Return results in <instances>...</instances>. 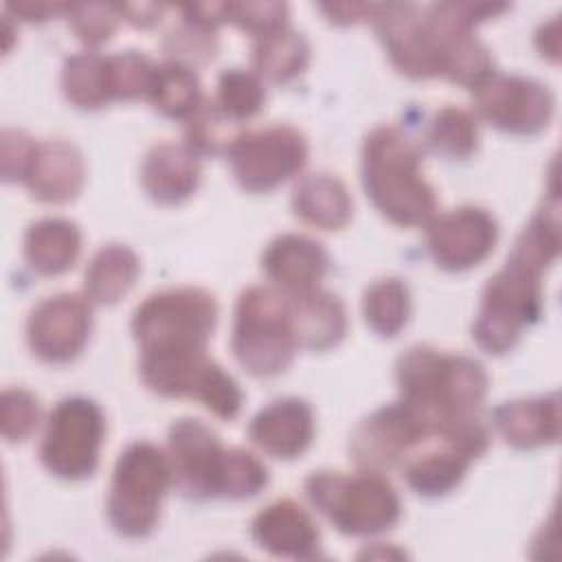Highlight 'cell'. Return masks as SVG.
I'll use <instances>...</instances> for the list:
<instances>
[{
	"mask_svg": "<svg viewBox=\"0 0 562 562\" xmlns=\"http://www.w3.org/2000/svg\"><path fill=\"white\" fill-rule=\"evenodd\" d=\"M560 250L558 198L520 231L505 266L483 288L472 325L474 342L494 356L507 353L542 312V272Z\"/></svg>",
	"mask_w": 562,
	"mask_h": 562,
	"instance_id": "6da1fadb",
	"label": "cell"
},
{
	"mask_svg": "<svg viewBox=\"0 0 562 562\" xmlns=\"http://www.w3.org/2000/svg\"><path fill=\"white\" fill-rule=\"evenodd\" d=\"M362 187L373 206L397 226H422L437 211L435 189L422 173V149L395 125H380L364 138Z\"/></svg>",
	"mask_w": 562,
	"mask_h": 562,
	"instance_id": "7a4b0ae2",
	"label": "cell"
},
{
	"mask_svg": "<svg viewBox=\"0 0 562 562\" xmlns=\"http://www.w3.org/2000/svg\"><path fill=\"white\" fill-rule=\"evenodd\" d=\"M400 397L439 415L474 413L487 391L485 367L461 353L413 345L395 362Z\"/></svg>",
	"mask_w": 562,
	"mask_h": 562,
	"instance_id": "3957f363",
	"label": "cell"
},
{
	"mask_svg": "<svg viewBox=\"0 0 562 562\" xmlns=\"http://www.w3.org/2000/svg\"><path fill=\"white\" fill-rule=\"evenodd\" d=\"M288 294L270 285L246 288L235 305L231 349L255 378L283 373L296 353Z\"/></svg>",
	"mask_w": 562,
	"mask_h": 562,
	"instance_id": "277c9868",
	"label": "cell"
},
{
	"mask_svg": "<svg viewBox=\"0 0 562 562\" xmlns=\"http://www.w3.org/2000/svg\"><path fill=\"white\" fill-rule=\"evenodd\" d=\"M305 494L340 533L375 536L391 529L402 514L395 487L373 470L345 474L318 470L305 479Z\"/></svg>",
	"mask_w": 562,
	"mask_h": 562,
	"instance_id": "5b68a950",
	"label": "cell"
},
{
	"mask_svg": "<svg viewBox=\"0 0 562 562\" xmlns=\"http://www.w3.org/2000/svg\"><path fill=\"white\" fill-rule=\"evenodd\" d=\"M215 321V296L180 285L149 294L134 312L132 331L140 353H191L206 351Z\"/></svg>",
	"mask_w": 562,
	"mask_h": 562,
	"instance_id": "8992f818",
	"label": "cell"
},
{
	"mask_svg": "<svg viewBox=\"0 0 562 562\" xmlns=\"http://www.w3.org/2000/svg\"><path fill=\"white\" fill-rule=\"evenodd\" d=\"M173 483L169 457L149 441L130 443L116 459L108 520L116 533L127 538L147 536L160 516V501Z\"/></svg>",
	"mask_w": 562,
	"mask_h": 562,
	"instance_id": "52a82bcc",
	"label": "cell"
},
{
	"mask_svg": "<svg viewBox=\"0 0 562 562\" xmlns=\"http://www.w3.org/2000/svg\"><path fill=\"white\" fill-rule=\"evenodd\" d=\"M465 415H439L400 397L356 426L349 452L360 468L382 472L400 465L422 443L446 435Z\"/></svg>",
	"mask_w": 562,
	"mask_h": 562,
	"instance_id": "ba28073f",
	"label": "cell"
},
{
	"mask_svg": "<svg viewBox=\"0 0 562 562\" xmlns=\"http://www.w3.org/2000/svg\"><path fill=\"white\" fill-rule=\"evenodd\" d=\"M103 437L105 417L99 404L81 395L64 397L46 419L40 459L59 479H86L97 470Z\"/></svg>",
	"mask_w": 562,
	"mask_h": 562,
	"instance_id": "9c48e42d",
	"label": "cell"
},
{
	"mask_svg": "<svg viewBox=\"0 0 562 562\" xmlns=\"http://www.w3.org/2000/svg\"><path fill=\"white\" fill-rule=\"evenodd\" d=\"M226 156L241 189L266 193L305 167L307 140L290 125H268L239 132Z\"/></svg>",
	"mask_w": 562,
	"mask_h": 562,
	"instance_id": "30bf717a",
	"label": "cell"
},
{
	"mask_svg": "<svg viewBox=\"0 0 562 562\" xmlns=\"http://www.w3.org/2000/svg\"><path fill=\"white\" fill-rule=\"evenodd\" d=\"M231 448L200 419L182 417L171 424L167 457L173 485L189 498L224 496Z\"/></svg>",
	"mask_w": 562,
	"mask_h": 562,
	"instance_id": "8fae6325",
	"label": "cell"
},
{
	"mask_svg": "<svg viewBox=\"0 0 562 562\" xmlns=\"http://www.w3.org/2000/svg\"><path fill=\"white\" fill-rule=\"evenodd\" d=\"M472 94L479 116L509 134H538L553 116L551 90L527 77L494 72Z\"/></svg>",
	"mask_w": 562,
	"mask_h": 562,
	"instance_id": "7c38bea8",
	"label": "cell"
},
{
	"mask_svg": "<svg viewBox=\"0 0 562 562\" xmlns=\"http://www.w3.org/2000/svg\"><path fill=\"white\" fill-rule=\"evenodd\" d=\"M92 329V307L88 296L59 292L40 301L26 318V340L31 351L53 364L70 362L81 353Z\"/></svg>",
	"mask_w": 562,
	"mask_h": 562,
	"instance_id": "4fadbf2b",
	"label": "cell"
},
{
	"mask_svg": "<svg viewBox=\"0 0 562 562\" xmlns=\"http://www.w3.org/2000/svg\"><path fill=\"white\" fill-rule=\"evenodd\" d=\"M498 239L496 220L481 206L463 204L426 222V246L435 263L450 272L481 263Z\"/></svg>",
	"mask_w": 562,
	"mask_h": 562,
	"instance_id": "5bb4252c",
	"label": "cell"
},
{
	"mask_svg": "<svg viewBox=\"0 0 562 562\" xmlns=\"http://www.w3.org/2000/svg\"><path fill=\"white\" fill-rule=\"evenodd\" d=\"M369 22L402 75L413 79L439 77V50L424 9L397 2L373 4Z\"/></svg>",
	"mask_w": 562,
	"mask_h": 562,
	"instance_id": "9a60e30c",
	"label": "cell"
},
{
	"mask_svg": "<svg viewBox=\"0 0 562 562\" xmlns=\"http://www.w3.org/2000/svg\"><path fill=\"white\" fill-rule=\"evenodd\" d=\"M255 542L272 555L312 560L321 551V531L312 516L294 501L281 498L252 518Z\"/></svg>",
	"mask_w": 562,
	"mask_h": 562,
	"instance_id": "2e32d148",
	"label": "cell"
},
{
	"mask_svg": "<svg viewBox=\"0 0 562 562\" xmlns=\"http://www.w3.org/2000/svg\"><path fill=\"white\" fill-rule=\"evenodd\" d=\"M248 437L270 457L294 459L312 443V406L301 397L274 400L250 419Z\"/></svg>",
	"mask_w": 562,
	"mask_h": 562,
	"instance_id": "e0dca14e",
	"label": "cell"
},
{
	"mask_svg": "<svg viewBox=\"0 0 562 562\" xmlns=\"http://www.w3.org/2000/svg\"><path fill=\"white\" fill-rule=\"evenodd\" d=\"M327 263L329 257L323 244L296 233L274 237L261 257L263 272L285 294L318 288L327 272Z\"/></svg>",
	"mask_w": 562,
	"mask_h": 562,
	"instance_id": "ac0fdd59",
	"label": "cell"
},
{
	"mask_svg": "<svg viewBox=\"0 0 562 562\" xmlns=\"http://www.w3.org/2000/svg\"><path fill=\"white\" fill-rule=\"evenodd\" d=\"M86 178L81 151L61 138L37 143L31 171L24 180L29 193L48 204H61L79 195Z\"/></svg>",
	"mask_w": 562,
	"mask_h": 562,
	"instance_id": "d6986e66",
	"label": "cell"
},
{
	"mask_svg": "<svg viewBox=\"0 0 562 562\" xmlns=\"http://www.w3.org/2000/svg\"><path fill=\"white\" fill-rule=\"evenodd\" d=\"M140 184L151 200L180 204L200 184V158L187 143H158L143 158Z\"/></svg>",
	"mask_w": 562,
	"mask_h": 562,
	"instance_id": "ffe728a7",
	"label": "cell"
},
{
	"mask_svg": "<svg viewBox=\"0 0 562 562\" xmlns=\"http://www.w3.org/2000/svg\"><path fill=\"white\" fill-rule=\"evenodd\" d=\"M494 426L514 448H538L553 443L560 435L558 393L529 400L503 402L492 413Z\"/></svg>",
	"mask_w": 562,
	"mask_h": 562,
	"instance_id": "44dd1931",
	"label": "cell"
},
{
	"mask_svg": "<svg viewBox=\"0 0 562 562\" xmlns=\"http://www.w3.org/2000/svg\"><path fill=\"white\" fill-rule=\"evenodd\" d=\"M288 301L299 347L325 351L342 340L347 331V312L336 294L314 288L288 294Z\"/></svg>",
	"mask_w": 562,
	"mask_h": 562,
	"instance_id": "7402d4cb",
	"label": "cell"
},
{
	"mask_svg": "<svg viewBox=\"0 0 562 562\" xmlns=\"http://www.w3.org/2000/svg\"><path fill=\"white\" fill-rule=\"evenodd\" d=\"M351 195L345 182L318 171L301 178L292 191L294 215L321 231H338L351 217Z\"/></svg>",
	"mask_w": 562,
	"mask_h": 562,
	"instance_id": "603a6c76",
	"label": "cell"
},
{
	"mask_svg": "<svg viewBox=\"0 0 562 562\" xmlns=\"http://www.w3.org/2000/svg\"><path fill=\"white\" fill-rule=\"evenodd\" d=\"M81 250V233L64 217H42L24 233V259L37 274H61L75 266Z\"/></svg>",
	"mask_w": 562,
	"mask_h": 562,
	"instance_id": "cb8c5ba5",
	"label": "cell"
},
{
	"mask_svg": "<svg viewBox=\"0 0 562 562\" xmlns=\"http://www.w3.org/2000/svg\"><path fill=\"white\" fill-rule=\"evenodd\" d=\"M138 272L140 263L130 246L108 244L94 252L86 268V296L97 303H116L130 292Z\"/></svg>",
	"mask_w": 562,
	"mask_h": 562,
	"instance_id": "d4e9b609",
	"label": "cell"
},
{
	"mask_svg": "<svg viewBox=\"0 0 562 562\" xmlns=\"http://www.w3.org/2000/svg\"><path fill=\"white\" fill-rule=\"evenodd\" d=\"M310 59L307 40L288 24L255 37L252 68L255 75L274 83H285L301 75Z\"/></svg>",
	"mask_w": 562,
	"mask_h": 562,
	"instance_id": "484cf974",
	"label": "cell"
},
{
	"mask_svg": "<svg viewBox=\"0 0 562 562\" xmlns=\"http://www.w3.org/2000/svg\"><path fill=\"white\" fill-rule=\"evenodd\" d=\"M147 99L165 116L187 119L202 101L198 75L193 68L171 59L154 66Z\"/></svg>",
	"mask_w": 562,
	"mask_h": 562,
	"instance_id": "4316f807",
	"label": "cell"
},
{
	"mask_svg": "<svg viewBox=\"0 0 562 562\" xmlns=\"http://www.w3.org/2000/svg\"><path fill=\"white\" fill-rule=\"evenodd\" d=\"M61 88L66 99L83 110H99L112 101L108 88L105 57L97 50H81L64 61Z\"/></svg>",
	"mask_w": 562,
	"mask_h": 562,
	"instance_id": "83f0119b",
	"label": "cell"
},
{
	"mask_svg": "<svg viewBox=\"0 0 562 562\" xmlns=\"http://www.w3.org/2000/svg\"><path fill=\"white\" fill-rule=\"evenodd\" d=\"M362 314L367 325L380 336H395L411 314L408 285L397 277L373 281L362 296Z\"/></svg>",
	"mask_w": 562,
	"mask_h": 562,
	"instance_id": "f1b7e54d",
	"label": "cell"
},
{
	"mask_svg": "<svg viewBox=\"0 0 562 562\" xmlns=\"http://www.w3.org/2000/svg\"><path fill=\"white\" fill-rule=\"evenodd\" d=\"M428 145L432 151L448 158H468L476 149L479 127L470 110L457 105H443L430 121Z\"/></svg>",
	"mask_w": 562,
	"mask_h": 562,
	"instance_id": "f546056e",
	"label": "cell"
},
{
	"mask_svg": "<svg viewBox=\"0 0 562 562\" xmlns=\"http://www.w3.org/2000/svg\"><path fill=\"white\" fill-rule=\"evenodd\" d=\"M235 121L228 119L215 99H202L200 105L187 116L184 143L200 154H226L239 132H235Z\"/></svg>",
	"mask_w": 562,
	"mask_h": 562,
	"instance_id": "4dcf8cb0",
	"label": "cell"
},
{
	"mask_svg": "<svg viewBox=\"0 0 562 562\" xmlns=\"http://www.w3.org/2000/svg\"><path fill=\"white\" fill-rule=\"evenodd\" d=\"M266 101V88L255 72L228 68L217 79L215 103L235 123L255 116Z\"/></svg>",
	"mask_w": 562,
	"mask_h": 562,
	"instance_id": "1f68e13d",
	"label": "cell"
},
{
	"mask_svg": "<svg viewBox=\"0 0 562 562\" xmlns=\"http://www.w3.org/2000/svg\"><path fill=\"white\" fill-rule=\"evenodd\" d=\"M108 88L112 99H138L147 97L154 64L138 50H123L105 55Z\"/></svg>",
	"mask_w": 562,
	"mask_h": 562,
	"instance_id": "d6a6232c",
	"label": "cell"
},
{
	"mask_svg": "<svg viewBox=\"0 0 562 562\" xmlns=\"http://www.w3.org/2000/svg\"><path fill=\"white\" fill-rule=\"evenodd\" d=\"M68 24L72 33L88 46H99L101 42L110 40L116 31L121 11L116 4H70L68 9Z\"/></svg>",
	"mask_w": 562,
	"mask_h": 562,
	"instance_id": "836d02e7",
	"label": "cell"
},
{
	"mask_svg": "<svg viewBox=\"0 0 562 562\" xmlns=\"http://www.w3.org/2000/svg\"><path fill=\"white\" fill-rule=\"evenodd\" d=\"M165 50L171 57V61L184 64L191 68V64H204L209 61L217 50V37L215 31L189 24L182 20V24L167 33Z\"/></svg>",
	"mask_w": 562,
	"mask_h": 562,
	"instance_id": "e575fe53",
	"label": "cell"
},
{
	"mask_svg": "<svg viewBox=\"0 0 562 562\" xmlns=\"http://www.w3.org/2000/svg\"><path fill=\"white\" fill-rule=\"evenodd\" d=\"M0 417H2V437L11 443L24 441L35 430L40 419L37 397L26 389H4Z\"/></svg>",
	"mask_w": 562,
	"mask_h": 562,
	"instance_id": "d590c367",
	"label": "cell"
},
{
	"mask_svg": "<svg viewBox=\"0 0 562 562\" xmlns=\"http://www.w3.org/2000/svg\"><path fill=\"white\" fill-rule=\"evenodd\" d=\"M224 15L255 37L288 24V4L283 2H226Z\"/></svg>",
	"mask_w": 562,
	"mask_h": 562,
	"instance_id": "8d00e7d4",
	"label": "cell"
},
{
	"mask_svg": "<svg viewBox=\"0 0 562 562\" xmlns=\"http://www.w3.org/2000/svg\"><path fill=\"white\" fill-rule=\"evenodd\" d=\"M35 149H37V143L29 134L20 130H4L2 132V178L7 182H15V180L24 182L31 171Z\"/></svg>",
	"mask_w": 562,
	"mask_h": 562,
	"instance_id": "74e56055",
	"label": "cell"
},
{
	"mask_svg": "<svg viewBox=\"0 0 562 562\" xmlns=\"http://www.w3.org/2000/svg\"><path fill=\"white\" fill-rule=\"evenodd\" d=\"M7 9L13 11L22 20L44 22L55 15H66L70 4H64V2H11V4H7Z\"/></svg>",
	"mask_w": 562,
	"mask_h": 562,
	"instance_id": "f35d334b",
	"label": "cell"
},
{
	"mask_svg": "<svg viewBox=\"0 0 562 562\" xmlns=\"http://www.w3.org/2000/svg\"><path fill=\"white\" fill-rule=\"evenodd\" d=\"M373 4H360V2H345V4H321V11L329 15L331 22L338 24H351L358 20H369Z\"/></svg>",
	"mask_w": 562,
	"mask_h": 562,
	"instance_id": "ab89813d",
	"label": "cell"
},
{
	"mask_svg": "<svg viewBox=\"0 0 562 562\" xmlns=\"http://www.w3.org/2000/svg\"><path fill=\"white\" fill-rule=\"evenodd\" d=\"M121 13L127 15V20L136 26H154L160 20L162 7L160 4H123L119 7Z\"/></svg>",
	"mask_w": 562,
	"mask_h": 562,
	"instance_id": "60d3db41",
	"label": "cell"
},
{
	"mask_svg": "<svg viewBox=\"0 0 562 562\" xmlns=\"http://www.w3.org/2000/svg\"><path fill=\"white\" fill-rule=\"evenodd\" d=\"M536 44L542 50V55H549L551 59H558V48H560V40H558V20H551L549 24H544L538 35H536Z\"/></svg>",
	"mask_w": 562,
	"mask_h": 562,
	"instance_id": "b9f144b4",
	"label": "cell"
}]
</instances>
